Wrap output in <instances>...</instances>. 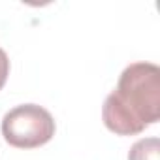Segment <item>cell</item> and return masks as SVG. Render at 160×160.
Masks as SVG:
<instances>
[{"label":"cell","instance_id":"cell-1","mask_svg":"<svg viewBox=\"0 0 160 160\" xmlns=\"http://www.w3.org/2000/svg\"><path fill=\"white\" fill-rule=\"evenodd\" d=\"M104 124L119 136H136L160 119V68L134 62L119 77L102 108Z\"/></svg>","mask_w":160,"mask_h":160},{"label":"cell","instance_id":"cell-2","mask_svg":"<svg viewBox=\"0 0 160 160\" xmlns=\"http://www.w3.org/2000/svg\"><path fill=\"white\" fill-rule=\"evenodd\" d=\"M2 136L13 147L34 149L51 141L55 136V119L42 106L23 104L4 115Z\"/></svg>","mask_w":160,"mask_h":160},{"label":"cell","instance_id":"cell-3","mask_svg":"<svg viewBox=\"0 0 160 160\" xmlns=\"http://www.w3.org/2000/svg\"><path fill=\"white\" fill-rule=\"evenodd\" d=\"M128 160H160L158 138H143L130 147Z\"/></svg>","mask_w":160,"mask_h":160},{"label":"cell","instance_id":"cell-4","mask_svg":"<svg viewBox=\"0 0 160 160\" xmlns=\"http://www.w3.org/2000/svg\"><path fill=\"white\" fill-rule=\"evenodd\" d=\"M8 75H10V58H8L6 51L0 47V89L6 85Z\"/></svg>","mask_w":160,"mask_h":160}]
</instances>
